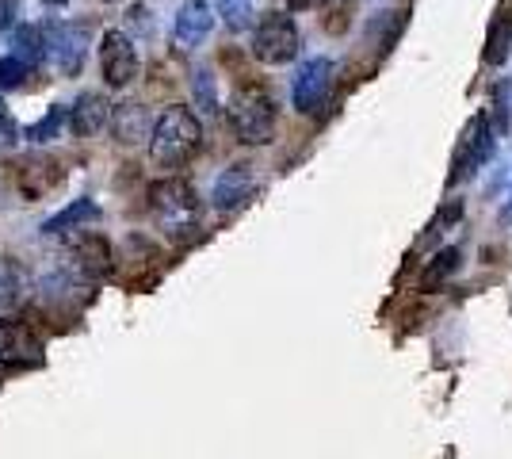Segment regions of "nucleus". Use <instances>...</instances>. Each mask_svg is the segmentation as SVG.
<instances>
[{
    "label": "nucleus",
    "mask_w": 512,
    "mask_h": 459,
    "mask_svg": "<svg viewBox=\"0 0 512 459\" xmlns=\"http://www.w3.org/2000/svg\"><path fill=\"white\" fill-rule=\"evenodd\" d=\"M203 146V123L192 108L169 104L157 115L150 138V157L157 169H184Z\"/></svg>",
    "instance_id": "f257e3e1"
},
{
    "label": "nucleus",
    "mask_w": 512,
    "mask_h": 459,
    "mask_svg": "<svg viewBox=\"0 0 512 459\" xmlns=\"http://www.w3.org/2000/svg\"><path fill=\"white\" fill-rule=\"evenodd\" d=\"M256 192V173L253 165H230L226 173L214 180L211 203L218 211H237L241 203H249Z\"/></svg>",
    "instance_id": "9b49d317"
},
{
    "label": "nucleus",
    "mask_w": 512,
    "mask_h": 459,
    "mask_svg": "<svg viewBox=\"0 0 512 459\" xmlns=\"http://www.w3.org/2000/svg\"><path fill=\"white\" fill-rule=\"evenodd\" d=\"M214 8H218V16L226 20L230 31H249L256 23L253 0H214Z\"/></svg>",
    "instance_id": "412c9836"
},
{
    "label": "nucleus",
    "mask_w": 512,
    "mask_h": 459,
    "mask_svg": "<svg viewBox=\"0 0 512 459\" xmlns=\"http://www.w3.org/2000/svg\"><path fill=\"white\" fill-rule=\"evenodd\" d=\"M104 123H111V104H107L100 92H85L73 111H69V131L77 138H92V134L104 131Z\"/></svg>",
    "instance_id": "4468645a"
},
{
    "label": "nucleus",
    "mask_w": 512,
    "mask_h": 459,
    "mask_svg": "<svg viewBox=\"0 0 512 459\" xmlns=\"http://www.w3.org/2000/svg\"><path fill=\"white\" fill-rule=\"evenodd\" d=\"M20 176H39V161H23ZM20 184H23V192H27V196H43L46 188H50V184H58V180H46L43 176V184H27V180H20Z\"/></svg>",
    "instance_id": "a878e982"
},
{
    "label": "nucleus",
    "mask_w": 512,
    "mask_h": 459,
    "mask_svg": "<svg viewBox=\"0 0 512 459\" xmlns=\"http://www.w3.org/2000/svg\"><path fill=\"white\" fill-rule=\"evenodd\" d=\"M509 50H512V16L501 12V16H493V23H490L482 58H486V66H505V62H509Z\"/></svg>",
    "instance_id": "dca6fc26"
},
{
    "label": "nucleus",
    "mask_w": 512,
    "mask_h": 459,
    "mask_svg": "<svg viewBox=\"0 0 512 459\" xmlns=\"http://www.w3.org/2000/svg\"><path fill=\"white\" fill-rule=\"evenodd\" d=\"M69 257H73V272L85 276V280H96V276H107V272H111V245H107L104 234L73 230V238H69Z\"/></svg>",
    "instance_id": "9d476101"
},
{
    "label": "nucleus",
    "mask_w": 512,
    "mask_h": 459,
    "mask_svg": "<svg viewBox=\"0 0 512 459\" xmlns=\"http://www.w3.org/2000/svg\"><path fill=\"white\" fill-rule=\"evenodd\" d=\"M16 142H20V127L12 123V115H8L4 104H0V153L16 150Z\"/></svg>",
    "instance_id": "393cba45"
},
{
    "label": "nucleus",
    "mask_w": 512,
    "mask_h": 459,
    "mask_svg": "<svg viewBox=\"0 0 512 459\" xmlns=\"http://www.w3.org/2000/svg\"><path fill=\"white\" fill-rule=\"evenodd\" d=\"M0 364H12V368L43 364V341L35 337V329L27 322L0 318Z\"/></svg>",
    "instance_id": "1a4fd4ad"
},
{
    "label": "nucleus",
    "mask_w": 512,
    "mask_h": 459,
    "mask_svg": "<svg viewBox=\"0 0 512 459\" xmlns=\"http://www.w3.org/2000/svg\"><path fill=\"white\" fill-rule=\"evenodd\" d=\"M325 0H287V8L291 12H310V8H321Z\"/></svg>",
    "instance_id": "cd10ccee"
},
{
    "label": "nucleus",
    "mask_w": 512,
    "mask_h": 459,
    "mask_svg": "<svg viewBox=\"0 0 512 459\" xmlns=\"http://www.w3.org/2000/svg\"><path fill=\"white\" fill-rule=\"evenodd\" d=\"M153 119L142 104H115L111 108V134L123 142V146H142L153 138Z\"/></svg>",
    "instance_id": "ddd939ff"
},
{
    "label": "nucleus",
    "mask_w": 512,
    "mask_h": 459,
    "mask_svg": "<svg viewBox=\"0 0 512 459\" xmlns=\"http://www.w3.org/2000/svg\"><path fill=\"white\" fill-rule=\"evenodd\" d=\"M20 20V0H0V35L12 31Z\"/></svg>",
    "instance_id": "bb28decb"
},
{
    "label": "nucleus",
    "mask_w": 512,
    "mask_h": 459,
    "mask_svg": "<svg viewBox=\"0 0 512 459\" xmlns=\"http://www.w3.org/2000/svg\"><path fill=\"white\" fill-rule=\"evenodd\" d=\"M92 219H100V207L92 203V199H73L69 207H62L58 215H50V219L39 226L43 234H50V238H58V234H73V230H81L85 222H92Z\"/></svg>",
    "instance_id": "2eb2a0df"
},
{
    "label": "nucleus",
    "mask_w": 512,
    "mask_h": 459,
    "mask_svg": "<svg viewBox=\"0 0 512 459\" xmlns=\"http://www.w3.org/2000/svg\"><path fill=\"white\" fill-rule=\"evenodd\" d=\"M299 27L291 16H283V12H268L264 20L256 23L253 31V58L256 62H264V66H287V62H295V54H299Z\"/></svg>",
    "instance_id": "20e7f679"
},
{
    "label": "nucleus",
    "mask_w": 512,
    "mask_h": 459,
    "mask_svg": "<svg viewBox=\"0 0 512 459\" xmlns=\"http://www.w3.org/2000/svg\"><path fill=\"white\" fill-rule=\"evenodd\" d=\"M31 73H35V66H31V62H23L20 54L0 58V92H16V88H23Z\"/></svg>",
    "instance_id": "4be33fe9"
},
{
    "label": "nucleus",
    "mask_w": 512,
    "mask_h": 459,
    "mask_svg": "<svg viewBox=\"0 0 512 459\" xmlns=\"http://www.w3.org/2000/svg\"><path fill=\"white\" fill-rule=\"evenodd\" d=\"M230 127L245 146H268L276 134V100L260 85H241L230 96Z\"/></svg>",
    "instance_id": "7ed1b4c3"
},
{
    "label": "nucleus",
    "mask_w": 512,
    "mask_h": 459,
    "mask_svg": "<svg viewBox=\"0 0 512 459\" xmlns=\"http://www.w3.org/2000/svg\"><path fill=\"white\" fill-rule=\"evenodd\" d=\"M85 50H88L85 27H73V23H46V58L58 66L62 77L81 73Z\"/></svg>",
    "instance_id": "0eeeda50"
},
{
    "label": "nucleus",
    "mask_w": 512,
    "mask_h": 459,
    "mask_svg": "<svg viewBox=\"0 0 512 459\" xmlns=\"http://www.w3.org/2000/svg\"><path fill=\"white\" fill-rule=\"evenodd\" d=\"M65 123H69V111L65 108H50L46 111V119H39L31 131H27V142H35V146H46V142H54L58 131H62Z\"/></svg>",
    "instance_id": "5701e85b"
},
{
    "label": "nucleus",
    "mask_w": 512,
    "mask_h": 459,
    "mask_svg": "<svg viewBox=\"0 0 512 459\" xmlns=\"http://www.w3.org/2000/svg\"><path fill=\"white\" fill-rule=\"evenodd\" d=\"M192 96H195V108L203 111V115H214V111H218V85H214V73L207 66L195 69Z\"/></svg>",
    "instance_id": "aec40b11"
},
{
    "label": "nucleus",
    "mask_w": 512,
    "mask_h": 459,
    "mask_svg": "<svg viewBox=\"0 0 512 459\" xmlns=\"http://www.w3.org/2000/svg\"><path fill=\"white\" fill-rule=\"evenodd\" d=\"M23 291H27V276L16 261L0 257V314L16 310L23 303Z\"/></svg>",
    "instance_id": "f3484780"
},
{
    "label": "nucleus",
    "mask_w": 512,
    "mask_h": 459,
    "mask_svg": "<svg viewBox=\"0 0 512 459\" xmlns=\"http://www.w3.org/2000/svg\"><path fill=\"white\" fill-rule=\"evenodd\" d=\"M12 46H16L12 54H20L23 62H31V66L46 62V23H23V27H16Z\"/></svg>",
    "instance_id": "a211bd4d"
},
{
    "label": "nucleus",
    "mask_w": 512,
    "mask_h": 459,
    "mask_svg": "<svg viewBox=\"0 0 512 459\" xmlns=\"http://www.w3.org/2000/svg\"><path fill=\"white\" fill-rule=\"evenodd\" d=\"M43 4H50V8H62L65 0H43Z\"/></svg>",
    "instance_id": "c85d7f7f"
},
{
    "label": "nucleus",
    "mask_w": 512,
    "mask_h": 459,
    "mask_svg": "<svg viewBox=\"0 0 512 459\" xmlns=\"http://www.w3.org/2000/svg\"><path fill=\"white\" fill-rule=\"evenodd\" d=\"M104 4H115V0H104Z\"/></svg>",
    "instance_id": "c756f323"
},
{
    "label": "nucleus",
    "mask_w": 512,
    "mask_h": 459,
    "mask_svg": "<svg viewBox=\"0 0 512 459\" xmlns=\"http://www.w3.org/2000/svg\"><path fill=\"white\" fill-rule=\"evenodd\" d=\"M333 88V62L329 58H306L291 81V104L299 115H314V111L329 100Z\"/></svg>",
    "instance_id": "423d86ee"
},
{
    "label": "nucleus",
    "mask_w": 512,
    "mask_h": 459,
    "mask_svg": "<svg viewBox=\"0 0 512 459\" xmlns=\"http://www.w3.org/2000/svg\"><path fill=\"white\" fill-rule=\"evenodd\" d=\"M172 31H176V43H180V46H199V43H203V39L214 31L211 0H184V4H180V12H176Z\"/></svg>",
    "instance_id": "f8f14e48"
},
{
    "label": "nucleus",
    "mask_w": 512,
    "mask_h": 459,
    "mask_svg": "<svg viewBox=\"0 0 512 459\" xmlns=\"http://www.w3.org/2000/svg\"><path fill=\"white\" fill-rule=\"evenodd\" d=\"M150 211L157 226L169 234V238H192L199 230V215H203V203L188 180H157L150 188Z\"/></svg>",
    "instance_id": "f03ea898"
},
{
    "label": "nucleus",
    "mask_w": 512,
    "mask_h": 459,
    "mask_svg": "<svg viewBox=\"0 0 512 459\" xmlns=\"http://www.w3.org/2000/svg\"><path fill=\"white\" fill-rule=\"evenodd\" d=\"M493 157V127L486 115H474L467 123V131L455 146V161H451L448 184H463L467 176H474L486 161Z\"/></svg>",
    "instance_id": "39448f33"
},
{
    "label": "nucleus",
    "mask_w": 512,
    "mask_h": 459,
    "mask_svg": "<svg viewBox=\"0 0 512 459\" xmlns=\"http://www.w3.org/2000/svg\"><path fill=\"white\" fill-rule=\"evenodd\" d=\"M455 268H459V249H444V253L436 257V264L425 272V280H421V284H425V291H436V287L444 284Z\"/></svg>",
    "instance_id": "b1692460"
},
{
    "label": "nucleus",
    "mask_w": 512,
    "mask_h": 459,
    "mask_svg": "<svg viewBox=\"0 0 512 459\" xmlns=\"http://www.w3.org/2000/svg\"><path fill=\"white\" fill-rule=\"evenodd\" d=\"M490 119H493V134H509L512 131V81L501 77L490 92Z\"/></svg>",
    "instance_id": "6ab92c4d"
},
{
    "label": "nucleus",
    "mask_w": 512,
    "mask_h": 459,
    "mask_svg": "<svg viewBox=\"0 0 512 459\" xmlns=\"http://www.w3.org/2000/svg\"><path fill=\"white\" fill-rule=\"evenodd\" d=\"M138 50L130 43L123 31H107L104 43H100V73H104L107 88H127L138 77Z\"/></svg>",
    "instance_id": "6e6552de"
}]
</instances>
